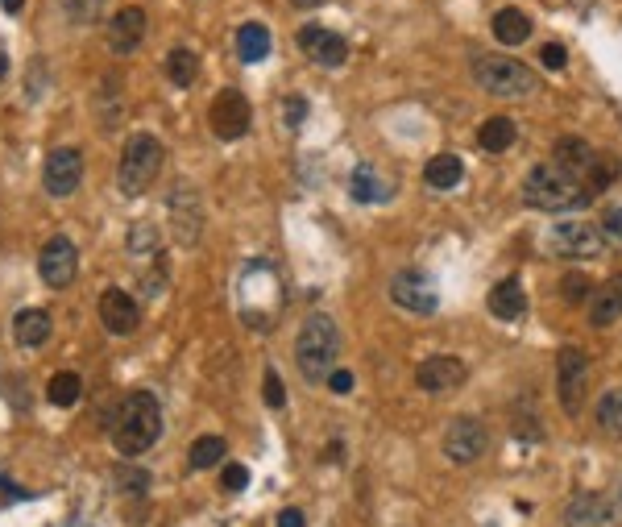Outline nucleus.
Masks as SVG:
<instances>
[{"label": "nucleus", "instance_id": "9d476101", "mask_svg": "<svg viewBox=\"0 0 622 527\" xmlns=\"http://www.w3.org/2000/svg\"><path fill=\"white\" fill-rule=\"evenodd\" d=\"M249 121H253V108H249V100L237 88L216 92L208 125H212V133L220 137V142H237V137H245L249 133Z\"/></svg>", "mask_w": 622, "mask_h": 527}, {"label": "nucleus", "instance_id": "0eeeda50", "mask_svg": "<svg viewBox=\"0 0 622 527\" xmlns=\"http://www.w3.org/2000/svg\"><path fill=\"white\" fill-rule=\"evenodd\" d=\"M585 391H589V357L581 349H560L556 353V399L564 407V415H581L585 407Z\"/></svg>", "mask_w": 622, "mask_h": 527}, {"label": "nucleus", "instance_id": "f03ea898", "mask_svg": "<svg viewBox=\"0 0 622 527\" xmlns=\"http://www.w3.org/2000/svg\"><path fill=\"white\" fill-rule=\"evenodd\" d=\"M336 353H341V332H336L332 316L311 312L295 332V366H299L303 382H311V386L328 382V374L336 370Z\"/></svg>", "mask_w": 622, "mask_h": 527}, {"label": "nucleus", "instance_id": "aec40b11", "mask_svg": "<svg viewBox=\"0 0 622 527\" xmlns=\"http://www.w3.org/2000/svg\"><path fill=\"white\" fill-rule=\"evenodd\" d=\"M589 320L598 328H610L622 320V274H610V279L589 295Z\"/></svg>", "mask_w": 622, "mask_h": 527}, {"label": "nucleus", "instance_id": "cd10ccee", "mask_svg": "<svg viewBox=\"0 0 622 527\" xmlns=\"http://www.w3.org/2000/svg\"><path fill=\"white\" fill-rule=\"evenodd\" d=\"M237 54L245 63H262L270 54V30H266V25H258V21L241 25V30H237Z\"/></svg>", "mask_w": 622, "mask_h": 527}, {"label": "nucleus", "instance_id": "37998d69", "mask_svg": "<svg viewBox=\"0 0 622 527\" xmlns=\"http://www.w3.org/2000/svg\"><path fill=\"white\" fill-rule=\"evenodd\" d=\"M328 391H332V395H349V391H353V374H349V370H332V374H328Z\"/></svg>", "mask_w": 622, "mask_h": 527}, {"label": "nucleus", "instance_id": "b1692460", "mask_svg": "<svg viewBox=\"0 0 622 527\" xmlns=\"http://www.w3.org/2000/svg\"><path fill=\"white\" fill-rule=\"evenodd\" d=\"M465 179V162L457 154H436L428 166H423V183L436 187V191H448Z\"/></svg>", "mask_w": 622, "mask_h": 527}, {"label": "nucleus", "instance_id": "393cba45", "mask_svg": "<svg viewBox=\"0 0 622 527\" xmlns=\"http://www.w3.org/2000/svg\"><path fill=\"white\" fill-rule=\"evenodd\" d=\"M515 137H519V129L511 117H490V121H482V129H477V146L486 154H502V150L515 146Z\"/></svg>", "mask_w": 622, "mask_h": 527}, {"label": "nucleus", "instance_id": "7c9ffc66", "mask_svg": "<svg viewBox=\"0 0 622 527\" xmlns=\"http://www.w3.org/2000/svg\"><path fill=\"white\" fill-rule=\"evenodd\" d=\"M593 420H598V428L606 436H622V391H618V386L598 399V407H593Z\"/></svg>", "mask_w": 622, "mask_h": 527}, {"label": "nucleus", "instance_id": "4468645a", "mask_svg": "<svg viewBox=\"0 0 622 527\" xmlns=\"http://www.w3.org/2000/svg\"><path fill=\"white\" fill-rule=\"evenodd\" d=\"M100 324L112 332V337H129V332L141 324V303L125 287H108L100 295Z\"/></svg>", "mask_w": 622, "mask_h": 527}, {"label": "nucleus", "instance_id": "58836bf2", "mask_svg": "<svg viewBox=\"0 0 622 527\" xmlns=\"http://www.w3.org/2000/svg\"><path fill=\"white\" fill-rule=\"evenodd\" d=\"M262 391H266V403H270V407H282V403H287V391H282V378H278V370H266V378H262Z\"/></svg>", "mask_w": 622, "mask_h": 527}, {"label": "nucleus", "instance_id": "473e14b6", "mask_svg": "<svg viewBox=\"0 0 622 527\" xmlns=\"http://www.w3.org/2000/svg\"><path fill=\"white\" fill-rule=\"evenodd\" d=\"M618 175V162L614 158H593L585 166V196H598V191H606Z\"/></svg>", "mask_w": 622, "mask_h": 527}, {"label": "nucleus", "instance_id": "a211bd4d", "mask_svg": "<svg viewBox=\"0 0 622 527\" xmlns=\"http://www.w3.org/2000/svg\"><path fill=\"white\" fill-rule=\"evenodd\" d=\"M171 216H175V237L183 245H195L200 241V229H204V212H200V191L179 183L171 191Z\"/></svg>", "mask_w": 622, "mask_h": 527}, {"label": "nucleus", "instance_id": "c85d7f7f", "mask_svg": "<svg viewBox=\"0 0 622 527\" xmlns=\"http://www.w3.org/2000/svg\"><path fill=\"white\" fill-rule=\"evenodd\" d=\"M46 399H50L54 407H75V403L83 399V378H79V374H71V370L54 374V378L46 382Z\"/></svg>", "mask_w": 622, "mask_h": 527}, {"label": "nucleus", "instance_id": "7ed1b4c3", "mask_svg": "<svg viewBox=\"0 0 622 527\" xmlns=\"http://www.w3.org/2000/svg\"><path fill=\"white\" fill-rule=\"evenodd\" d=\"M523 200L540 212H569V208L585 204L589 196H585V183L573 171H564L556 162H540V166H531L523 179Z\"/></svg>", "mask_w": 622, "mask_h": 527}, {"label": "nucleus", "instance_id": "f257e3e1", "mask_svg": "<svg viewBox=\"0 0 622 527\" xmlns=\"http://www.w3.org/2000/svg\"><path fill=\"white\" fill-rule=\"evenodd\" d=\"M162 436V407L150 391H129L121 399V411L112 420V449L121 457H141L158 445Z\"/></svg>", "mask_w": 622, "mask_h": 527}, {"label": "nucleus", "instance_id": "2eb2a0df", "mask_svg": "<svg viewBox=\"0 0 622 527\" xmlns=\"http://www.w3.org/2000/svg\"><path fill=\"white\" fill-rule=\"evenodd\" d=\"M622 507L610 503L606 494H577L569 511H564V527H618Z\"/></svg>", "mask_w": 622, "mask_h": 527}, {"label": "nucleus", "instance_id": "f8f14e48", "mask_svg": "<svg viewBox=\"0 0 622 527\" xmlns=\"http://www.w3.org/2000/svg\"><path fill=\"white\" fill-rule=\"evenodd\" d=\"M482 453H486V424L482 420L461 415V420L448 424V432H444V457L452 465H473Z\"/></svg>", "mask_w": 622, "mask_h": 527}, {"label": "nucleus", "instance_id": "f704fd0d", "mask_svg": "<svg viewBox=\"0 0 622 527\" xmlns=\"http://www.w3.org/2000/svg\"><path fill=\"white\" fill-rule=\"evenodd\" d=\"M560 291H564V299H569V303H585V299L593 295V287H589V279H585V274H564Z\"/></svg>", "mask_w": 622, "mask_h": 527}, {"label": "nucleus", "instance_id": "9b49d317", "mask_svg": "<svg viewBox=\"0 0 622 527\" xmlns=\"http://www.w3.org/2000/svg\"><path fill=\"white\" fill-rule=\"evenodd\" d=\"M79 179H83V154L75 146H59L46 154V166H42V187L46 196L54 200H67L79 191Z\"/></svg>", "mask_w": 622, "mask_h": 527}, {"label": "nucleus", "instance_id": "39448f33", "mask_svg": "<svg viewBox=\"0 0 622 527\" xmlns=\"http://www.w3.org/2000/svg\"><path fill=\"white\" fill-rule=\"evenodd\" d=\"M473 83L498 100H523L535 92V71L511 54H477L473 59Z\"/></svg>", "mask_w": 622, "mask_h": 527}, {"label": "nucleus", "instance_id": "c756f323", "mask_svg": "<svg viewBox=\"0 0 622 527\" xmlns=\"http://www.w3.org/2000/svg\"><path fill=\"white\" fill-rule=\"evenodd\" d=\"M224 453H229V445H224V436H200V440H191V449H187V465L191 469H212L224 461Z\"/></svg>", "mask_w": 622, "mask_h": 527}, {"label": "nucleus", "instance_id": "c9c22d12", "mask_svg": "<svg viewBox=\"0 0 622 527\" xmlns=\"http://www.w3.org/2000/svg\"><path fill=\"white\" fill-rule=\"evenodd\" d=\"M100 9H104V0H67V13H71V21H96L100 17Z\"/></svg>", "mask_w": 622, "mask_h": 527}, {"label": "nucleus", "instance_id": "20e7f679", "mask_svg": "<svg viewBox=\"0 0 622 527\" xmlns=\"http://www.w3.org/2000/svg\"><path fill=\"white\" fill-rule=\"evenodd\" d=\"M162 158H166V150H162V142L154 133H133L129 137L125 150H121V162H117V187H121L125 200L146 196V191L154 187Z\"/></svg>", "mask_w": 622, "mask_h": 527}, {"label": "nucleus", "instance_id": "de8ad7c7", "mask_svg": "<svg viewBox=\"0 0 622 527\" xmlns=\"http://www.w3.org/2000/svg\"><path fill=\"white\" fill-rule=\"evenodd\" d=\"M5 75H9V59H5V54H0V83H5Z\"/></svg>", "mask_w": 622, "mask_h": 527}, {"label": "nucleus", "instance_id": "bb28decb", "mask_svg": "<svg viewBox=\"0 0 622 527\" xmlns=\"http://www.w3.org/2000/svg\"><path fill=\"white\" fill-rule=\"evenodd\" d=\"M166 79H171L175 88H191V83L200 79V54L191 46H175L166 54Z\"/></svg>", "mask_w": 622, "mask_h": 527}, {"label": "nucleus", "instance_id": "e433bc0d", "mask_svg": "<svg viewBox=\"0 0 622 527\" xmlns=\"http://www.w3.org/2000/svg\"><path fill=\"white\" fill-rule=\"evenodd\" d=\"M220 486H224V490H233V494L245 490V486H249V469L237 465V461H229V465H224V474H220Z\"/></svg>", "mask_w": 622, "mask_h": 527}, {"label": "nucleus", "instance_id": "c03bdc74", "mask_svg": "<svg viewBox=\"0 0 622 527\" xmlns=\"http://www.w3.org/2000/svg\"><path fill=\"white\" fill-rule=\"evenodd\" d=\"M278 527H303V511H295V507H287L278 515Z\"/></svg>", "mask_w": 622, "mask_h": 527}, {"label": "nucleus", "instance_id": "412c9836", "mask_svg": "<svg viewBox=\"0 0 622 527\" xmlns=\"http://www.w3.org/2000/svg\"><path fill=\"white\" fill-rule=\"evenodd\" d=\"M349 191H353V200H361V204H386L390 196H394V187L374 171L370 162H361L357 171H353V179H349Z\"/></svg>", "mask_w": 622, "mask_h": 527}, {"label": "nucleus", "instance_id": "ea45409f", "mask_svg": "<svg viewBox=\"0 0 622 527\" xmlns=\"http://www.w3.org/2000/svg\"><path fill=\"white\" fill-rule=\"evenodd\" d=\"M303 117H307V100H303V96H287V100H282V121H287L291 129H295Z\"/></svg>", "mask_w": 622, "mask_h": 527}, {"label": "nucleus", "instance_id": "72a5a7b5", "mask_svg": "<svg viewBox=\"0 0 622 527\" xmlns=\"http://www.w3.org/2000/svg\"><path fill=\"white\" fill-rule=\"evenodd\" d=\"M117 490H121V498H146L150 494V474L146 469H137V465H125V469H117Z\"/></svg>", "mask_w": 622, "mask_h": 527}, {"label": "nucleus", "instance_id": "5701e85b", "mask_svg": "<svg viewBox=\"0 0 622 527\" xmlns=\"http://www.w3.org/2000/svg\"><path fill=\"white\" fill-rule=\"evenodd\" d=\"M96 108H100V125L117 129L125 117V96H121V75H104L100 92H96Z\"/></svg>", "mask_w": 622, "mask_h": 527}, {"label": "nucleus", "instance_id": "1a4fd4ad", "mask_svg": "<svg viewBox=\"0 0 622 527\" xmlns=\"http://www.w3.org/2000/svg\"><path fill=\"white\" fill-rule=\"evenodd\" d=\"M38 274H42V283L50 291H63L75 283V274H79V249L71 237H50L42 245V254H38Z\"/></svg>", "mask_w": 622, "mask_h": 527}, {"label": "nucleus", "instance_id": "2f4dec72", "mask_svg": "<svg viewBox=\"0 0 622 527\" xmlns=\"http://www.w3.org/2000/svg\"><path fill=\"white\" fill-rule=\"evenodd\" d=\"M552 154H556V166H564V171H573V175L593 162V150L581 142V137H560Z\"/></svg>", "mask_w": 622, "mask_h": 527}, {"label": "nucleus", "instance_id": "a19ab883", "mask_svg": "<svg viewBox=\"0 0 622 527\" xmlns=\"http://www.w3.org/2000/svg\"><path fill=\"white\" fill-rule=\"evenodd\" d=\"M602 233H606V241L622 245V204H614V208L606 212V220H602Z\"/></svg>", "mask_w": 622, "mask_h": 527}, {"label": "nucleus", "instance_id": "6ab92c4d", "mask_svg": "<svg viewBox=\"0 0 622 527\" xmlns=\"http://www.w3.org/2000/svg\"><path fill=\"white\" fill-rule=\"evenodd\" d=\"M50 332H54V320H50V312H42V308H21V312L13 316V341H17L21 349H42V345L50 341Z\"/></svg>", "mask_w": 622, "mask_h": 527}, {"label": "nucleus", "instance_id": "49530a36", "mask_svg": "<svg viewBox=\"0 0 622 527\" xmlns=\"http://www.w3.org/2000/svg\"><path fill=\"white\" fill-rule=\"evenodd\" d=\"M5 5V13H21V0H0Z\"/></svg>", "mask_w": 622, "mask_h": 527}, {"label": "nucleus", "instance_id": "4c0bfd02", "mask_svg": "<svg viewBox=\"0 0 622 527\" xmlns=\"http://www.w3.org/2000/svg\"><path fill=\"white\" fill-rule=\"evenodd\" d=\"M129 245L137 249V254H141V249H158V245H162V229H154V225H137Z\"/></svg>", "mask_w": 622, "mask_h": 527}, {"label": "nucleus", "instance_id": "f3484780", "mask_svg": "<svg viewBox=\"0 0 622 527\" xmlns=\"http://www.w3.org/2000/svg\"><path fill=\"white\" fill-rule=\"evenodd\" d=\"M469 378V366L461 362V357H448V353H440V357H428L419 370H415V382L423 386L428 395H444V391H457V386Z\"/></svg>", "mask_w": 622, "mask_h": 527}, {"label": "nucleus", "instance_id": "6e6552de", "mask_svg": "<svg viewBox=\"0 0 622 527\" xmlns=\"http://www.w3.org/2000/svg\"><path fill=\"white\" fill-rule=\"evenodd\" d=\"M390 299L394 308H403L411 316H432L440 308V291L423 270H399L390 279Z\"/></svg>", "mask_w": 622, "mask_h": 527}, {"label": "nucleus", "instance_id": "ddd939ff", "mask_svg": "<svg viewBox=\"0 0 622 527\" xmlns=\"http://www.w3.org/2000/svg\"><path fill=\"white\" fill-rule=\"evenodd\" d=\"M299 50L316 67H345V59H349V42L341 34L324 30V25H303V30H299Z\"/></svg>", "mask_w": 622, "mask_h": 527}, {"label": "nucleus", "instance_id": "423d86ee", "mask_svg": "<svg viewBox=\"0 0 622 527\" xmlns=\"http://www.w3.org/2000/svg\"><path fill=\"white\" fill-rule=\"evenodd\" d=\"M548 249L556 258L589 262L606 249V233H602V225H589V220H560V225L548 233Z\"/></svg>", "mask_w": 622, "mask_h": 527}, {"label": "nucleus", "instance_id": "a18cd8bd", "mask_svg": "<svg viewBox=\"0 0 622 527\" xmlns=\"http://www.w3.org/2000/svg\"><path fill=\"white\" fill-rule=\"evenodd\" d=\"M291 5H299V9H320L324 0H291Z\"/></svg>", "mask_w": 622, "mask_h": 527}, {"label": "nucleus", "instance_id": "4be33fe9", "mask_svg": "<svg viewBox=\"0 0 622 527\" xmlns=\"http://www.w3.org/2000/svg\"><path fill=\"white\" fill-rule=\"evenodd\" d=\"M523 312H527L523 283H519V279H502V283L490 291V316H498V320H519Z\"/></svg>", "mask_w": 622, "mask_h": 527}, {"label": "nucleus", "instance_id": "79ce46f5", "mask_svg": "<svg viewBox=\"0 0 622 527\" xmlns=\"http://www.w3.org/2000/svg\"><path fill=\"white\" fill-rule=\"evenodd\" d=\"M564 63H569V50L556 46V42H548V46H544V67H548V71H560Z\"/></svg>", "mask_w": 622, "mask_h": 527}, {"label": "nucleus", "instance_id": "dca6fc26", "mask_svg": "<svg viewBox=\"0 0 622 527\" xmlns=\"http://www.w3.org/2000/svg\"><path fill=\"white\" fill-rule=\"evenodd\" d=\"M146 9H137V5H125L112 13L108 21V50L117 54V59H125V54H133L141 46V38H146Z\"/></svg>", "mask_w": 622, "mask_h": 527}, {"label": "nucleus", "instance_id": "a878e982", "mask_svg": "<svg viewBox=\"0 0 622 527\" xmlns=\"http://www.w3.org/2000/svg\"><path fill=\"white\" fill-rule=\"evenodd\" d=\"M494 38L502 46H523L531 38V21L523 9H498L494 13Z\"/></svg>", "mask_w": 622, "mask_h": 527}]
</instances>
